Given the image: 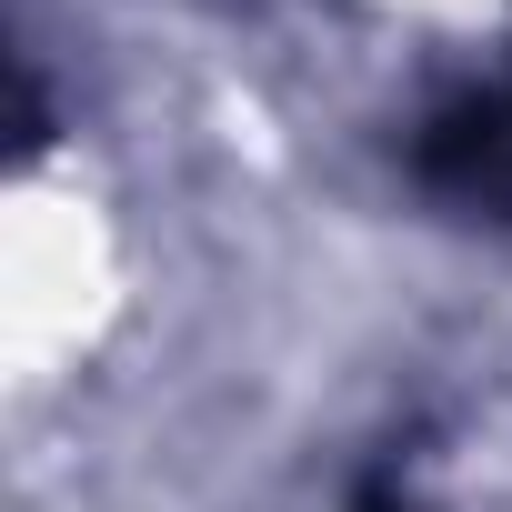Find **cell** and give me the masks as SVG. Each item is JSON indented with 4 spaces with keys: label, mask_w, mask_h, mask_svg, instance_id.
Masks as SVG:
<instances>
[{
    "label": "cell",
    "mask_w": 512,
    "mask_h": 512,
    "mask_svg": "<svg viewBox=\"0 0 512 512\" xmlns=\"http://www.w3.org/2000/svg\"><path fill=\"white\" fill-rule=\"evenodd\" d=\"M412 171H422V191H442L462 211H512V91H472V101L432 111L412 141Z\"/></svg>",
    "instance_id": "cell-1"
},
{
    "label": "cell",
    "mask_w": 512,
    "mask_h": 512,
    "mask_svg": "<svg viewBox=\"0 0 512 512\" xmlns=\"http://www.w3.org/2000/svg\"><path fill=\"white\" fill-rule=\"evenodd\" d=\"M362 512H392V502H362Z\"/></svg>",
    "instance_id": "cell-2"
}]
</instances>
